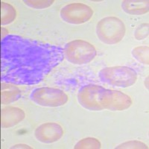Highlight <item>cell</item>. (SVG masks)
Segmentation results:
<instances>
[{
	"label": "cell",
	"mask_w": 149,
	"mask_h": 149,
	"mask_svg": "<svg viewBox=\"0 0 149 149\" xmlns=\"http://www.w3.org/2000/svg\"><path fill=\"white\" fill-rule=\"evenodd\" d=\"M64 58L61 46L8 34L1 41V80L11 84H37Z\"/></svg>",
	"instance_id": "6da1fadb"
},
{
	"label": "cell",
	"mask_w": 149,
	"mask_h": 149,
	"mask_svg": "<svg viewBox=\"0 0 149 149\" xmlns=\"http://www.w3.org/2000/svg\"><path fill=\"white\" fill-rule=\"evenodd\" d=\"M126 28L123 21L118 17H107L98 21L96 26L97 37L102 42L114 45L122 40Z\"/></svg>",
	"instance_id": "7a4b0ae2"
},
{
	"label": "cell",
	"mask_w": 149,
	"mask_h": 149,
	"mask_svg": "<svg viewBox=\"0 0 149 149\" xmlns=\"http://www.w3.org/2000/svg\"><path fill=\"white\" fill-rule=\"evenodd\" d=\"M98 76L102 82L111 86L126 88L136 83L137 72L128 66H117L104 68L99 72Z\"/></svg>",
	"instance_id": "3957f363"
},
{
	"label": "cell",
	"mask_w": 149,
	"mask_h": 149,
	"mask_svg": "<svg viewBox=\"0 0 149 149\" xmlns=\"http://www.w3.org/2000/svg\"><path fill=\"white\" fill-rule=\"evenodd\" d=\"M64 58L70 63L75 65H84L90 63L97 55L95 46L83 40H74L65 45Z\"/></svg>",
	"instance_id": "277c9868"
},
{
	"label": "cell",
	"mask_w": 149,
	"mask_h": 149,
	"mask_svg": "<svg viewBox=\"0 0 149 149\" xmlns=\"http://www.w3.org/2000/svg\"><path fill=\"white\" fill-rule=\"evenodd\" d=\"M30 98L37 105L47 107H61L69 100L63 90L47 86L34 89L30 94Z\"/></svg>",
	"instance_id": "5b68a950"
},
{
	"label": "cell",
	"mask_w": 149,
	"mask_h": 149,
	"mask_svg": "<svg viewBox=\"0 0 149 149\" xmlns=\"http://www.w3.org/2000/svg\"><path fill=\"white\" fill-rule=\"evenodd\" d=\"M60 15L67 23L80 25L90 20L93 16V10L85 4L71 3L61 8Z\"/></svg>",
	"instance_id": "8992f818"
},
{
	"label": "cell",
	"mask_w": 149,
	"mask_h": 149,
	"mask_svg": "<svg viewBox=\"0 0 149 149\" xmlns=\"http://www.w3.org/2000/svg\"><path fill=\"white\" fill-rule=\"evenodd\" d=\"M100 103L104 109L112 111H122L128 109L132 105L129 95L118 90L105 89L100 96Z\"/></svg>",
	"instance_id": "52a82bcc"
},
{
	"label": "cell",
	"mask_w": 149,
	"mask_h": 149,
	"mask_svg": "<svg viewBox=\"0 0 149 149\" xmlns=\"http://www.w3.org/2000/svg\"><path fill=\"white\" fill-rule=\"evenodd\" d=\"M104 90L103 86L95 84H87L82 86L78 93V103L84 108L91 111L104 110L100 103V96Z\"/></svg>",
	"instance_id": "ba28073f"
},
{
	"label": "cell",
	"mask_w": 149,
	"mask_h": 149,
	"mask_svg": "<svg viewBox=\"0 0 149 149\" xmlns=\"http://www.w3.org/2000/svg\"><path fill=\"white\" fill-rule=\"evenodd\" d=\"M63 135V130L59 124L46 122L42 124L34 131L35 138L42 143L50 144L59 140Z\"/></svg>",
	"instance_id": "9c48e42d"
},
{
	"label": "cell",
	"mask_w": 149,
	"mask_h": 149,
	"mask_svg": "<svg viewBox=\"0 0 149 149\" xmlns=\"http://www.w3.org/2000/svg\"><path fill=\"white\" fill-rule=\"evenodd\" d=\"M1 116L2 127L8 128L14 127L22 122L26 117V113L22 109L18 107H7L2 109Z\"/></svg>",
	"instance_id": "30bf717a"
},
{
	"label": "cell",
	"mask_w": 149,
	"mask_h": 149,
	"mask_svg": "<svg viewBox=\"0 0 149 149\" xmlns=\"http://www.w3.org/2000/svg\"><path fill=\"white\" fill-rule=\"evenodd\" d=\"M122 8L130 15H142L149 10V2L146 0H125L122 3Z\"/></svg>",
	"instance_id": "8fae6325"
},
{
	"label": "cell",
	"mask_w": 149,
	"mask_h": 149,
	"mask_svg": "<svg viewBox=\"0 0 149 149\" xmlns=\"http://www.w3.org/2000/svg\"><path fill=\"white\" fill-rule=\"evenodd\" d=\"M2 104H8L16 102L21 97L20 90L13 85L2 84Z\"/></svg>",
	"instance_id": "7c38bea8"
},
{
	"label": "cell",
	"mask_w": 149,
	"mask_h": 149,
	"mask_svg": "<svg viewBox=\"0 0 149 149\" xmlns=\"http://www.w3.org/2000/svg\"><path fill=\"white\" fill-rule=\"evenodd\" d=\"M1 25L5 26L11 23L17 17V12L11 5L5 2H1Z\"/></svg>",
	"instance_id": "4fadbf2b"
},
{
	"label": "cell",
	"mask_w": 149,
	"mask_h": 149,
	"mask_svg": "<svg viewBox=\"0 0 149 149\" xmlns=\"http://www.w3.org/2000/svg\"><path fill=\"white\" fill-rule=\"evenodd\" d=\"M149 48L148 46H142L136 47L133 49L132 55L136 61L143 64H149Z\"/></svg>",
	"instance_id": "5bb4252c"
},
{
	"label": "cell",
	"mask_w": 149,
	"mask_h": 149,
	"mask_svg": "<svg viewBox=\"0 0 149 149\" xmlns=\"http://www.w3.org/2000/svg\"><path fill=\"white\" fill-rule=\"evenodd\" d=\"M102 148V144L98 139L93 137H87L80 140L74 146L75 149H99Z\"/></svg>",
	"instance_id": "9a60e30c"
},
{
	"label": "cell",
	"mask_w": 149,
	"mask_h": 149,
	"mask_svg": "<svg viewBox=\"0 0 149 149\" xmlns=\"http://www.w3.org/2000/svg\"><path fill=\"white\" fill-rule=\"evenodd\" d=\"M27 6L35 9H44L50 7L54 2L53 0H27L24 1Z\"/></svg>",
	"instance_id": "2e32d148"
},
{
	"label": "cell",
	"mask_w": 149,
	"mask_h": 149,
	"mask_svg": "<svg viewBox=\"0 0 149 149\" xmlns=\"http://www.w3.org/2000/svg\"><path fill=\"white\" fill-rule=\"evenodd\" d=\"M148 23H142L139 25L134 31V37L137 40H142L148 37L149 34Z\"/></svg>",
	"instance_id": "e0dca14e"
},
{
	"label": "cell",
	"mask_w": 149,
	"mask_h": 149,
	"mask_svg": "<svg viewBox=\"0 0 149 149\" xmlns=\"http://www.w3.org/2000/svg\"><path fill=\"white\" fill-rule=\"evenodd\" d=\"M116 148H148V146L140 141L131 140L119 145Z\"/></svg>",
	"instance_id": "ac0fdd59"
},
{
	"label": "cell",
	"mask_w": 149,
	"mask_h": 149,
	"mask_svg": "<svg viewBox=\"0 0 149 149\" xmlns=\"http://www.w3.org/2000/svg\"><path fill=\"white\" fill-rule=\"evenodd\" d=\"M11 148H31V147H30L28 145H24V144H19V145H15L14 146L11 147Z\"/></svg>",
	"instance_id": "d6986e66"
}]
</instances>
